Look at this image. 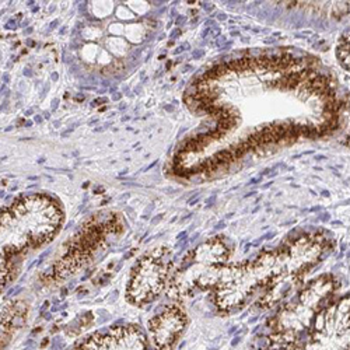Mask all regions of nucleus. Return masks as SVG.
Listing matches in <instances>:
<instances>
[{
	"label": "nucleus",
	"mask_w": 350,
	"mask_h": 350,
	"mask_svg": "<svg viewBox=\"0 0 350 350\" xmlns=\"http://www.w3.org/2000/svg\"><path fill=\"white\" fill-rule=\"evenodd\" d=\"M262 180V177H260V175H259V177L258 178H252L251 181H250V184H256L258 181H260Z\"/></svg>",
	"instance_id": "22"
},
{
	"label": "nucleus",
	"mask_w": 350,
	"mask_h": 350,
	"mask_svg": "<svg viewBox=\"0 0 350 350\" xmlns=\"http://www.w3.org/2000/svg\"><path fill=\"white\" fill-rule=\"evenodd\" d=\"M73 129H75V128H70V129H68V131L62 132V137H66V136H69V135L73 132Z\"/></svg>",
	"instance_id": "18"
},
{
	"label": "nucleus",
	"mask_w": 350,
	"mask_h": 350,
	"mask_svg": "<svg viewBox=\"0 0 350 350\" xmlns=\"http://www.w3.org/2000/svg\"><path fill=\"white\" fill-rule=\"evenodd\" d=\"M59 24V20H53L52 23H51V25H49V28H48V31H52L53 28H56V25Z\"/></svg>",
	"instance_id": "15"
},
{
	"label": "nucleus",
	"mask_w": 350,
	"mask_h": 350,
	"mask_svg": "<svg viewBox=\"0 0 350 350\" xmlns=\"http://www.w3.org/2000/svg\"><path fill=\"white\" fill-rule=\"evenodd\" d=\"M31 125H33V122H31V121H27V122H25V126H27V128H30Z\"/></svg>",
	"instance_id": "28"
},
{
	"label": "nucleus",
	"mask_w": 350,
	"mask_h": 350,
	"mask_svg": "<svg viewBox=\"0 0 350 350\" xmlns=\"http://www.w3.org/2000/svg\"><path fill=\"white\" fill-rule=\"evenodd\" d=\"M185 21H187V18H185V17H178V18H177V21H175V24L180 25V24H184Z\"/></svg>",
	"instance_id": "16"
},
{
	"label": "nucleus",
	"mask_w": 350,
	"mask_h": 350,
	"mask_svg": "<svg viewBox=\"0 0 350 350\" xmlns=\"http://www.w3.org/2000/svg\"><path fill=\"white\" fill-rule=\"evenodd\" d=\"M286 275V258L282 248L267 251L254 260L223 267L213 287V304L221 314H231L243 307L260 287H269Z\"/></svg>",
	"instance_id": "3"
},
{
	"label": "nucleus",
	"mask_w": 350,
	"mask_h": 350,
	"mask_svg": "<svg viewBox=\"0 0 350 350\" xmlns=\"http://www.w3.org/2000/svg\"><path fill=\"white\" fill-rule=\"evenodd\" d=\"M64 224V211L44 193L21 195L2 209V264L51 243Z\"/></svg>",
	"instance_id": "1"
},
{
	"label": "nucleus",
	"mask_w": 350,
	"mask_h": 350,
	"mask_svg": "<svg viewBox=\"0 0 350 350\" xmlns=\"http://www.w3.org/2000/svg\"><path fill=\"white\" fill-rule=\"evenodd\" d=\"M24 76H27V77H31V76H33V72H31V70H28V69H25V70H24Z\"/></svg>",
	"instance_id": "21"
},
{
	"label": "nucleus",
	"mask_w": 350,
	"mask_h": 350,
	"mask_svg": "<svg viewBox=\"0 0 350 350\" xmlns=\"http://www.w3.org/2000/svg\"><path fill=\"white\" fill-rule=\"evenodd\" d=\"M44 115H45V118H46V120H49V118H51V115H49V113H48V112H45V113H44Z\"/></svg>",
	"instance_id": "33"
},
{
	"label": "nucleus",
	"mask_w": 350,
	"mask_h": 350,
	"mask_svg": "<svg viewBox=\"0 0 350 350\" xmlns=\"http://www.w3.org/2000/svg\"><path fill=\"white\" fill-rule=\"evenodd\" d=\"M336 290L331 275L319 276L304 290L282 306L268 323L267 350H291L301 346L311 334L315 318L327 306Z\"/></svg>",
	"instance_id": "2"
},
{
	"label": "nucleus",
	"mask_w": 350,
	"mask_h": 350,
	"mask_svg": "<svg viewBox=\"0 0 350 350\" xmlns=\"http://www.w3.org/2000/svg\"><path fill=\"white\" fill-rule=\"evenodd\" d=\"M230 256V248L224 240L215 237L188 252L177 271H174L167 287L172 300H184L196 290L213 288L219 271Z\"/></svg>",
	"instance_id": "4"
},
{
	"label": "nucleus",
	"mask_w": 350,
	"mask_h": 350,
	"mask_svg": "<svg viewBox=\"0 0 350 350\" xmlns=\"http://www.w3.org/2000/svg\"><path fill=\"white\" fill-rule=\"evenodd\" d=\"M291 350H350V296L331 303L321 311L310 338Z\"/></svg>",
	"instance_id": "6"
},
{
	"label": "nucleus",
	"mask_w": 350,
	"mask_h": 350,
	"mask_svg": "<svg viewBox=\"0 0 350 350\" xmlns=\"http://www.w3.org/2000/svg\"><path fill=\"white\" fill-rule=\"evenodd\" d=\"M164 108H165L167 111H172V109H174V107H170V105H165Z\"/></svg>",
	"instance_id": "30"
},
{
	"label": "nucleus",
	"mask_w": 350,
	"mask_h": 350,
	"mask_svg": "<svg viewBox=\"0 0 350 350\" xmlns=\"http://www.w3.org/2000/svg\"><path fill=\"white\" fill-rule=\"evenodd\" d=\"M108 100L104 97V98H97V100H94L93 103H92V107H97V105H100V104H103V103H107Z\"/></svg>",
	"instance_id": "12"
},
{
	"label": "nucleus",
	"mask_w": 350,
	"mask_h": 350,
	"mask_svg": "<svg viewBox=\"0 0 350 350\" xmlns=\"http://www.w3.org/2000/svg\"><path fill=\"white\" fill-rule=\"evenodd\" d=\"M16 27H17V25H16V21H14V20H10V21L6 24V28H8V30H14Z\"/></svg>",
	"instance_id": "14"
},
{
	"label": "nucleus",
	"mask_w": 350,
	"mask_h": 350,
	"mask_svg": "<svg viewBox=\"0 0 350 350\" xmlns=\"http://www.w3.org/2000/svg\"><path fill=\"white\" fill-rule=\"evenodd\" d=\"M34 121H36L37 124H40V122H42V118H41V116H38V115H37L36 118H34Z\"/></svg>",
	"instance_id": "26"
},
{
	"label": "nucleus",
	"mask_w": 350,
	"mask_h": 350,
	"mask_svg": "<svg viewBox=\"0 0 350 350\" xmlns=\"http://www.w3.org/2000/svg\"><path fill=\"white\" fill-rule=\"evenodd\" d=\"M27 46H34V41L33 40H27Z\"/></svg>",
	"instance_id": "24"
},
{
	"label": "nucleus",
	"mask_w": 350,
	"mask_h": 350,
	"mask_svg": "<svg viewBox=\"0 0 350 350\" xmlns=\"http://www.w3.org/2000/svg\"><path fill=\"white\" fill-rule=\"evenodd\" d=\"M65 31H66V27H64L62 30H61V34H65Z\"/></svg>",
	"instance_id": "36"
},
{
	"label": "nucleus",
	"mask_w": 350,
	"mask_h": 350,
	"mask_svg": "<svg viewBox=\"0 0 350 350\" xmlns=\"http://www.w3.org/2000/svg\"><path fill=\"white\" fill-rule=\"evenodd\" d=\"M9 80H10L9 73H5V75H3V81H5V84H8V83H9Z\"/></svg>",
	"instance_id": "20"
},
{
	"label": "nucleus",
	"mask_w": 350,
	"mask_h": 350,
	"mask_svg": "<svg viewBox=\"0 0 350 350\" xmlns=\"http://www.w3.org/2000/svg\"><path fill=\"white\" fill-rule=\"evenodd\" d=\"M180 34H181V31L177 28V30H174V31L171 33V37H172V38H177V36H180Z\"/></svg>",
	"instance_id": "17"
},
{
	"label": "nucleus",
	"mask_w": 350,
	"mask_h": 350,
	"mask_svg": "<svg viewBox=\"0 0 350 350\" xmlns=\"http://www.w3.org/2000/svg\"><path fill=\"white\" fill-rule=\"evenodd\" d=\"M27 318V304L24 301L16 300L8 303L2 310V350H6L9 342L12 340L16 329L24 324Z\"/></svg>",
	"instance_id": "9"
},
{
	"label": "nucleus",
	"mask_w": 350,
	"mask_h": 350,
	"mask_svg": "<svg viewBox=\"0 0 350 350\" xmlns=\"http://www.w3.org/2000/svg\"><path fill=\"white\" fill-rule=\"evenodd\" d=\"M31 31H33V28H31V27H30V28H27V31H25V33H27V34H30V33H31Z\"/></svg>",
	"instance_id": "31"
},
{
	"label": "nucleus",
	"mask_w": 350,
	"mask_h": 350,
	"mask_svg": "<svg viewBox=\"0 0 350 350\" xmlns=\"http://www.w3.org/2000/svg\"><path fill=\"white\" fill-rule=\"evenodd\" d=\"M72 350H152L148 335L137 325H113L92 334Z\"/></svg>",
	"instance_id": "8"
},
{
	"label": "nucleus",
	"mask_w": 350,
	"mask_h": 350,
	"mask_svg": "<svg viewBox=\"0 0 350 350\" xmlns=\"http://www.w3.org/2000/svg\"><path fill=\"white\" fill-rule=\"evenodd\" d=\"M336 55H338V59H339L340 65L345 69L350 70V30L346 34H343L340 42L338 44Z\"/></svg>",
	"instance_id": "10"
},
{
	"label": "nucleus",
	"mask_w": 350,
	"mask_h": 350,
	"mask_svg": "<svg viewBox=\"0 0 350 350\" xmlns=\"http://www.w3.org/2000/svg\"><path fill=\"white\" fill-rule=\"evenodd\" d=\"M156 164H157V161H154V163H153V164H150V165H149V167H146V168H144V170H143V171H149V170H150V168H153V167H154V165H156Z\"/></svg>",
	"instance_id": "25"
},
{
	"label": "nucleus",
	"mask_w": 350,
	"mask_h": 350,
	"mask_svg": "<svg viewBox=\"0 0 350 350\" xmlns=\"http://www.w3.org/2000/svg\"><path fill=\"white\" fill-rule=\"evenodd\" d=\"M227 16H219V20H226Z\"/></svg>",
	"instance_id": "35"
},
{
	"label": "nucleus",
	"mask_w": 350,
	"mask_h": 350,
	"mask_svg": "<svg viewBox=\"0 0 350 350\" xmlns=\"http://www.w3.org/2000/svg\"><path fill=\"white\" fill-rule=\"evenodd\" d=\"M57 103H59V101H57V100H53V101H52V111H55V109H56V107H57Z\"/></svg>",
	"instance_id": "23"
},
{
	"label": "nucleus",
	"mask_w": 350,
	"mask_h": 350,
	"mask_svg": "<svg viewBox=\"0 0 350 350\" xmlns=\"http://www.w3.org/2000/svg\"><path fill=\"white\" fill-rule=\"evenodd\" d=\"M33 113V109H27V112H25V115H31Z\"/></svg>",
	"instance_id": "32"
},
{
	"label": "nucleus",
	"mask_w": 350,
	"mask_h": 350,
	"mask_svg": "<svg viewBox=\"0 0 350 350\" xmlns=\"http://www.w3.org/2000/svg\"><path fill=\"white\" fill-rule=\"evenodd\" d=\"M52 80H57V75H56V73L52 75Z\"/></svg>",
	"instance_id": "34"
},
{
	"label": "nucleus",
	"mask_w": 350,
	"mask_h": 350,
	"mask_svg": "<svg viewBox=\"0 0 350 350\" xmlns=\"http://www.w3.org/2000/svg\"><path fill=\"white\" fill-rule=\"evenodd\" d=\"M172 273V259L168 248H156L143 255L132 268L126 286V300L137 307L153 303L168 287Z\"/></svg>",
	"instance_id": "5"
},
{
	"label": "nucleus",
	"mask_w": 350,
	"mask_h": 350,
	"mask_svg": "<svg viewBox=\"0 0 350 350\" xmlns=\"http://www.w3.org/2000/svg\"><path fill=\"white\" fill-rule=\"evenodd\" d=\"M76 100H77V101H83V100H84V96H83V94H79V96L76 97Z\"/></svg>",
	"instance_id": "27"
},
{
	"label": "nucleus",
	"mask_w": 350,
	"mask_h": 350,
	"mask_svg": "<svg viewBox=\"0 0 350 350\" xmlns=\"http://www.w3.org/2000/svg\"><path fill=\"white\" fill-rule=\"evenodd\" d=\"M203 55H205V51H203V49H196V51H193V52H192L193 59H199V57H200V56H203Z\"/></svg>",
	"instance_id": "11"
},
{
	"label": "nucleus",
	"mask_w": 350,
	"mask_h": 350,
	"mask_svg": "<svg viewBox=\"0 0 350 350\" xmlns=\"http://www.w3.org/2000/svg\"><path fill=\"white\" fill-rule=\"evenodd\" d=\"M346 144L349 146V148H350V135L347 136V139H346Z\"/></svg>",
	"instance_id": "29"
},
{
	"label": "nucleus",
	"mask_w": 350,
	"mask_h": 350,
	"mask_svg": "<svg viewBox=\"0 0 350 350\" xmlns=\"http://www.w3.org/2000/svg\"><path fill=\"white\" fill-rule=\"evenodd\" d=\"M121 97H122V96H121L120 93H116V94H113V96H112L113 101H118V100H121Z\"/></svg>",
	"instance_id": "19"
},
{
	"label": "nucleus",
	"mask_w": 350,
	"mask_h": 350,
	"mask_svg": "<svg viewBox=\"0 0 350 350\" xmlns=\"http://www.w3.org/2000/svg\"><path fill=\"white\" fill-rule=\"evenodd\" d=\"M187 49H189V44H188V42H185L184 45H181L178 49H175L174 52H175V53H180V52H183V51H187Z\"/></svg>",
	"instance_id": "13"
},
{
	"label": "nucleus",
	"mask_w": 350,
	"mask_h": 350,
	"mask_svg": "<svg viewBox=\"0 0 350 350\" xmlns=\"http://www.w3.org/2000/svg\"><path fill=\"white\" fill-rule=\"evenodd\" d=\"M188 327L183 307L170 304L148 321V340L152 350H175Z\"/></svg>",
	"instance_id": "7"
}]
</instances>
